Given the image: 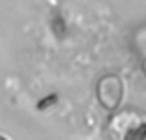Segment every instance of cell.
<instances>
[{"label":"cell","mask_w":146,"mask_h":140,"mask_svg":"<svg viewBox=\"0 0 146 140\" xmlns=\"http://www.w3.org/2000/svg\"><path fill=\"white\" fill-rule=\"evenodd\" d=\"M124 98V83L117 74H106L96 83V100L106 111L115 112Z\"/></svg>","instance_id":"1"},{"label":"cell","mask_w":146,"mask_h":140,"mask_svg":"<svg viewBox=\"0 0 146 140\" xmlns=\"http://www.w3.org/2000/svg\"><path fill=\"white\" fill-rule=\"evenodd\" d=\"M122 140H146V124H137L133 129H129Z\"/></svg>","instance_id":"2"},{"label":"cell","mask_w":146,"mask_h":140,"mask_svg":"<svg viewBox=\"0 0 146 140\" xmlns=\"http://www.w3.org/2000/svg\"><path fill=\"white\" fill-rule=\"evenodd\" d=\"M143 74L146 76V59H144V63H143Z\"/></svg>","instance_id":"3"},{"label":"cell","mask_w":146,"mask_h":140,"mask_svg":"<svg viewBox=\"0 0 146 140\" xmlns=\"http://www.w3.org/2000/svg\"><path fill=\"white\" fill-rule=\"evenodd\" d=\"M0 140H7V138H4V137H0Z\"/></svg>","instance_id":"4"}]
</instances>
